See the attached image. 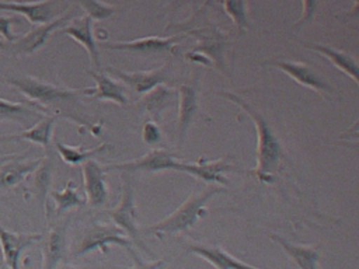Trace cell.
<instances>
[{"instance_id":"obj_23","label":"cell","mask_w":359,"mask_h":269,"mask_svg":"<svg viewBox=\"0 0 359 269\" xmlns=\"http://www.w3.org/2000/svg\"><path fill=\"white\" fill-rule=\"evenodd\" d=\"M55 123V116H46L41 119L35 126L22 130L20 133H14L10 136L0 137V142L6 140H29L32 143L41 144L43 149H49L50 136H52V127Z\"/></svg>"},{"instance_id":"obj_16","label":"cell","mask_w":359,"mask_h":269,"mask_svg":"<svg viewBox=\"0 0 359 269\" xmlns=\"http://www.w3.org/2000/svg\"><path fill=\"white\" fill-rule=\"evenodd\" d=\"M269 237L278 242L287 256L296 263L299 269H318V249L309 245H299L287 241L286 238L278 234H269Z\"/></svg>"},{"instance_id":"obj_28","label":"cell","mask_w":359,"mask_h":269,"mask_svg":"<svg viewBox=\"0 0 359 269\" xmlns=\"http://www.w3.org/2000/svg\"><path fill=\"white\" fill-rule=\"evenodd\" d=\"M224 10L233 20L234 25L243 31L248 27V18L245 11V0H224Z\"/></svg>"},{"instance_id":"obj_20","label":"cell","mask_w":359,"mask_h":269,"mask_svg":"<svg viewBox=\"0 0 359 269\" xmlns=\"http://www.w3.org/2000/svg\"><path fill=\"white\" fill-rule=\"evenodd\" d=\"M88 74L97 83V87L91 88V95L95 99L112 101V102H115L118 105H122V106L128 104V98L123 92V87L119 83H116L111 77L105 76L104 73H97L94 70H88Z\"/></svg>"},{"instance_id":"obj_17","label":"cell","mask_w":359,"mask_h":269,"mask_svg":"<svg viewBox=\"0 0 359 269\" xmlns=\"http://www.w3.org/2000/svg\"><path fill=\"white\" fill-rule=\"evenodd\" d=\"M180 36H170V38H158V36H147L135 41H125V42H111L104 43L102 46L107 49L115 50H126V52H136V53H149V52H160L164 49H170Z\"/></svg>"},{"instance_id":"obj_35","label":"cell","mask_w":359,"mask_h":269,"mask_svg":"<svg viewBox=\"0 0 359 269\" xmlns=\"http://www.w3.org/2000/svg\"><path fill=\"white\" fill-rule=\"evenodd\" d=\"M60 269H79V268H73V266H69V265H63Z\"/></svg>"},{"instance_id":"obj_25","label":"cell","mask_w":359,"mask_h":269,"mask_svg":"<svg viewBox=\"0 0 359 269\" xmlns=\"http://www.w3.org/2000/svg\"><path fill=\"white\" fill-rule=\"evenodd\" d=\"M38 113L21 102H10L0 98V120H17L27 122L29 118L36 116Z\"/></svg>"},{"instance_id":"obj_21","label":"cell","mask_w":359,"mask_h":269,"mask_svg":"<svg viewBox=\"0 0 359 269\" xmlns=\"http://www.w3.org/2000/svg\"><path fill=\"white\" fill-rule=\"evenodd\" d=\"M66 228L65 226H59L52 228L42 247V269H55L57 262L62 259L66 245Z\"/></svg>"},{"instance_id":"obj_8","label":"cell","mask_w":359,"mask_h":269,"mask_svg":"<svg viewBox=\"0 0 359 269\" xmlns=\"http://www.w3.org/2000/svg\"><path fill=\"white\" fill-rule=\"evenodd\" d=\"M105 70L137 94L150 92L153 88L160 85L167 78V67L165 66H163L157 70H151V71H136V73L122 71L115 67H107Z\"/></svg>"},{"instance_id":"obj_18","label":"cell","mask_w":359,"mask_h":269,"mask_svg":"<svg viewBox=\"0 0 359 269\" xmlns=\"http://www.w3.org/2000/svg\"><path fill=\"white\" fill-rule=\"evenodd\" d=\"M303 45L309 49H313L323 56H325L335 67H338L341 71H344L346 76L352 78V81L358 85V63L356 60L348 55L346 52H342L339 49H335L332 46L324 45V43H317V42H303Z\"/></svg>"},{"instance_id":"obj_5","label":"cell","mask_w":359,"mask_h":269,"mask_svg":"<svg viewBox=\"0 0 359 269\" xmlns=\"http://www.w3.org/2000/svg\"><path fill=\"white\" fill-rule=\"evenodd\" d=\"M108 216L114 220L115 226H118L123 233L129 235L130 240L135 241L136 245H139L143 251H146L149 255L151 252L147 249V247L143 244V241L139 238L137 226H136V212H135V200H133V186L130 181H126L122 188V198L119 205L107 212Z\"/></svg>"},{"instance_id":"obj_1","label":"cell","mask_w":359,"mask_h":269,"mask_svg":"<svg viewBox=\"0 0 359 269\" xmlns=\"http://www.w3.org/2000/svg\"><path fill=\"white\" fill-rule=\"evenodd\" d=\"M229 101L237 104L254 122L257 130V167L255 174L261 182H269L278 172L282 161V146L276 134L272 132L269 122L261 115V112L252 106L247 99L233 92H219Z\"/></svg>"},{"instance_id":"obj_2","label":"cell","mask_w":359,"mask_h":269,"mask_svg":"<svg viewBox=\"0 0 359 269\" xmlns=\"http://www.w3.org/2000/svg\"><path fill=\"white\" fill-rule=\"evenodd\" d=\"M219 192H220V188H208L202 193H196V195L189 196L170 216H167L161 221L149 227V231L177 233V231H184V230L189 228L202 216L203 207L206 206L209 199L213 198L215 195H217Z\"/></svg>"},{"instance_id":"obj_36","label":"cell","mask_w":359,"mask_h":269,"mask_svg":"<svg viewBox=\"0 0 359 269\" xmlns=\"http://www.w3.org/2000/svg\"><path fill=\"white\" fill-rule=\"evenodd\" d=\"M14 1H15V3H21L22 0H14Z\"/></svg>"},{"instance_id":"obj_6","label":"cell","mask_w":359,"mask_h":269,"mask_svg":"<svg viewBox=\"0 0 359 269\" xmlns=\"http://www.w3.org/2000/svg\"><path fill=\"white\" fill-rule=\"evenodd\" d=\"M43 235L39 233L35 234H20L6 230L0 226V249L3 261L8 269H20V259L22 251L41 240Z\"/></svg>"},{"instance_id":"obj_11","label":"cell","mask_w":359,"mask_h":269,"mask_svg":"<svg viewBox=\"0 0 359 269\" xmlns=\"http://www.w3.org/2000/svg\"><path fill=\"white\" fill-rule=\"evenodd\" d=\"M84 189L87 195V200L91 206L104 205L108 196L107 185L104 179V170L100 167L97 161L93 158L81 163Z\"/></svg>"},{"instance_id":"obj_29","label":"cell","mask_w":359,"mask_h":269,"mask_svg":"<svg viewBox=\"0 0 359 269\" xmlns=\"http://www.w3.org/2000/svg\"><path fill=\"white\" fill-rule=\"evenodd\" d=\"M79 3L91 20H104L116 11L114 6L101 3L100 0H79Z\"/></svg>"},{"instance_id":"obj_34","label":"cell","mask_w":359,"mask_h":269,"mask_svg":"<svg viewBox=\"0 0 359 269\" xmlns=\"http://www.w3.org/2000/svg\"><path fill=\"white\" fill-rule=\"evenodd\" d=\"M7 48H10V43L7 41H4V39H0V50H4Z\"/></svg>"},{"instance_id":"obj_4","label":"cell","mask_w":359,"mask_h":269,"mask_svg":"<svg viewBox=\"0 0 359 269\" xmlns=\"http://www.w3.org/2000/svg\"><path fill=\"white\" fill-rule=\"evenodd\" d=\"M109 244H116L126 251L132 248V241L123 237V231L118 226L94 224L83 235L80 244L77 245L76 255H83L93 249H101L105 254Z\"/></svg>"},{"instance_id":"obj_12","label":"cell","mask_w":359,"mask_h":269,"mask_svg":"<svg viewBox=\"0 0 359 269\" xmlns=\"http://www.w3.org/2000/svg\"><path fill=\"white\" fill-rule=\"evenodd\" d=\"M53 0H41V1H32V3H0L1 11H10L24 15L31 24H45L52 21L53 18Z\"/></svg>"},{"instance_id":"obj_30","label":"cell","mask_w":359,"mask_h":269,"mask_svg":"<svg viewBox=\"0 0 359 269\" xmlns=\"http://www.w3.org/2000/svg\"><path fill=\"white\" fill-rule=\"evenodd\" d=\"M128 254L132 256V259H133V262H135V265L132 266V268H115V269H161L163 268V265L165 263L164 262V259H158V261H154V262H149V263H146V262H143L137 255H136V252L130 248V249H128Z\"/></svg>"},{"instance_id":"obj_15","label":"cell","mask_w":359,"mask_h":269,"mask_svg":"<svg viewBox=\"0 0 359 269\" xmlns=\"http://www.w3.org/2000/svg\"><path fill=\"white\" fill-rule=\"evenodd\" d=\"M233 167L226 164L223 160L217 161H201V163H180L177 161L175 171L188 172L199 179H203L205 182H219L226 184V178L222 175V172L231 171Z\"/></svg>"},{"instance_id":"obj_13","label":"cell","mask_w":359,"mask_h":269,"mask_svg":"<svg viewBox=\"0 0 359 269\" xmlns=\"http://www.w3.org/2000/svg\"><path fill=\"white\" fill-rule=\"evenodd\" d=\"M91 18L86 14L74 21H72L69 25H66L60 32L72 36L76 42H79L90 55L91 62L95 67H100V53L97 43L93 36V28H91Z\"/></svg>"},{"instance_id":"obj_22","label":"cell","mask_w":359,"mask_h":269,"mask_svg":"<svg viewBox=\"0 0 359 269\" xmlns=\"http://www.w3.org/2000/svg\"><path fill=\"white\" fill-rule=\"evenodd\" d=\"M178 134L182 137L191 126V122L198 111L196 91L192 85L182 84L178 90Z\"/></svg>"},{"instance_id":"obj_31","label":"cell","mask_w":359,"mask_h":269,"mask_svg":"<svg viewBox=\"0 0 359 269\" xmlns=\"http://www.w3.org/2000/svg\"><path fill=\"white\" fill-rule=\"evenodd\" d=\"M143 142L149 146H154L160 142V129L154 122H147L143 126Z\"/></svg>"},{"instance_id":"obj_33","label":"cell","mask_w":359,"mask_h":269,"mask_svg":"<svg viewBox=\"0 0 359 269\" xmlns=\"http://www.w3.org/2000/svg\"><path fill=\"white\" fill-rule=\"evenodd\" d=\"M14 22V18L11 17H6V15H0V35L3 36L4 41L7 42H14L18 36L14 35L10 29L11 24Z\"/></svg>"},{"instance_id":"obj_10","label":"cell","mask_w":359,"mask_h":269,"mask_svg":"<svg viewBox=\"0 0 359 269\" xmlns=\"http://www.w3.org/2000/svg\"><path fill=\"white\" fill-rule=\"evenodd\" d=\"M268 64L275 66L285 71L290 78H293L300 85L307 88L320 91V92H331V87L320 77L314 70H311L307 64L300 62H290V60H271Z\"/></svg>"},{"instance_id":"obj_19","label":"cell","mask_w":359,"mask_h":269,"mask_svg":"<svg viewBox=\"0 0 359 269\" xmlns=\"http://www.w3.org/2000/svg\"><path fill=\"white\" fill-rule=\"evenodd\" d=\"M41 161H21L10 158L0 165V189H8L21 182L28 174L39 167Z\"/></svg>"},{"instance_id":"obj_9","label":"cell","mask_w":359,"mask_h":269,"mask_svg":"<svg viewBox=\"0 0 359 269\" xmlns=\"http://www.w3.org/2000/svg\"><path fill=\"white\" fill-rule=\"evenodd\" d=\"M177 160L172 154L165 150H153L146 156H142L136 160L108 165L107 170H119V171H163V170H175Z\"/></svg>"},{"instance_id":"obj_32","label":"cell","mask_w":359,"mask_h":269,"mask_svg":"<svg viewBox=\"0 0 359 269\" xmlns=\"http://www.w3.org/2000/svg\"><path fill=\"white\" fill-rule=\"evenodd\" d=\"M317 4H318V0H302L303 11H302V18L299 20V24H307L313 20Z\"/></svg>"},{"instance_id":"obj_24","label":"cell","mask_w":359,"mask_h":269,"mask_svg":"<svg viewBox=\"0 0 359 269\" xmlns=\"http://www.w3.org/2000/svg\"><path fill=\"white\" fill-rule=\"evenodd\" d=\"M55 147L59 153V156L62 157V160L67 164H81L90 158H93L94 156H97L98 153H102L104 150L108 149V144H101L95 149H91V150H87V151H83L80 149H76V147H70L67 144H63L60 142H55Z\"/></svg>"},{"instance_id":"obj_7","label":"cell","mask_w":359,"mask_h":269,"mask_svg":"<svg viewBox=\"0 0 359 269\" xmlns=\"http://www.w3.org/2000/svg\"><path fill=\"white\" fill-rule=\"evenodd\" d=\"M69 21V15L59 17L56 20H52L45 24H38V27H34L29 32H27L22 36H18L13 43H10V50L14 55H28L39 49L49 35L63 24Z\"/></svg>"},{"instance_id":"obj_14","label":"cell","mask_w":359,"mask_h":269,"mask_svg":"<svg viewBox=\"0 0 359 269\" xmlns=\"http://www.w3.org/2000/svg\"><path fill=\"white\" fill-rule=\"evenodd\" d=\"M188 249L191 252L199 255L205 261H208L216 269H259V268H255L252 265L238 261L237 258H234L233 255H230L227 251H224L220 247L191 244Z\"/></svg>"},{"instance_id":"obj_27","label":"cell","mask_w":359,"mask_h":269,"mask_svg":"<svg viewBox=\"0 0 359 269\" xmlns=\"http://www.w3.org/2000/svg\"><path fill=\"white\" fill-rule=\"evenodd\" d=\"M50 198L53 199L55 205H56V212L60 213L66 209L74 207V206H81L84 203V200L79 196L77 189L73 188V182L69 181L67 185L65 186L63 191L57 192V191H52L50 192Z\"/></svg>"},{"instance_id":"obj_26","label":"cell","mask_w":359,"mask_h":269,"mask_svg":"<svg viewBox=\"0 0 359 269\" xmlns=\"http://www.w3.org/2000/svg\"><path fill=\"white\" fill-rule=\"evenodd\" d=\"M147 98L144 99V105L147 108V111L154 116L158 118L160 112L168 106L171 104V98L174 95V92L171 90L163 88V87H156L153 88L150 92H147Z\"/></svg>"},{"instance_id":"obj_3","label":"cell","mask_w":359,"mask_h":269,"mask_svg":"<svg viewBox=\"0 0 359 269\" xmlns=\"http://www.w3.org/2000/svg\"><path fill=\"white\" fill-rule=\"evenodd\" d=\"M4 81H7L10 85L15 87L21 94H24L31 102H35L39 105H46L55 101H63V99H73L79 95L91 94V88H83V90H70V88H62L41 80H36L34 77H7Z\"/></svg>"}]
</instances>
